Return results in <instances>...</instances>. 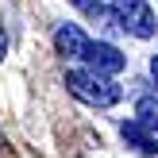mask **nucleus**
Listing matches in <instances>:
<instances>
[{
	"label": "nucleus",
	"instance_id": "20e7f679",
	"mask_svg": "<svg viewBox=\"0 0 158 158\" xmlns=\"http://www.w3.org/2000/svg\"><path fill=\"white\" fill-rule=\"evenodd\" d=\"M54 46H58L62 58H85V50H89V39L81 35V27L66 23V27L54 31Z\"/></svg>",
	"mask_w": 158,
	"mask_h": 158
},
{
	"label": "nucleus",
	"instance_id": "6e6552de",
	"mask_svg": "<svg viewBox=\"0 0 158 158\" xmlns=\"http://www.w3.org/2000/svg\"><path fill=\"white\" fill-rule=\"evenodd\" d=\"M151 77H154V81H158V54H154V58H151Z\"/></svg>",
	"mask_w": 158,
	"mask_h": 158
},
{
	"label": "nucleus",
	"instance_id": "1a4fd4ad",
	"mask_svg": "<svg viewBox=\"0 0 158 158\" xmlns=\"http://www.w3.org/2000/svg\"><path fill=\"white\" fill-rule=\"evenodd\" d=\"M4 50H8V43H4V31H0V58H4Z\"/></svg>",
	"mask_w": 158,
	"mask_h": 158
},
{
	"label": "nucleus",
	"instance_id": "f257e3e1",
	"mask_svg": "<svg viewBox=\"0 0 158 158\" xmlns=\"http://www.w3.org/2000/svg\"><path fill=\"white\" fill-rule=\"evenodd\" d=\"M66 89L73 93L77 100L93 104V108H112L116 100L123 97L120 85H116L112 77L97 73V69H69V73H66Z\"/></svg>",
	"mask_w": 158,
	"mask_h": 158
},
{
	"label": "nucleus",
	"instance_id": "0eeeda50",
	"mask_svg": "<svg viewBox=\"0 0 158 158\" xmlns=\"http://www.w3.org/2000/svg\"><path fill=\"white\" fill-rule=\"evenodd\" d=\"M69 4H73V8H81V12L89 15L93 23H100V19H108V23H112V8H104L100 0H69Z\"/></svg>",
	"mask_w": 158,
	"mask_h": 158
},
{
	"label": "nucleus",
	"instance_id": "39448f33",
	"mask_svg": "<svg viewBox=\"0 0 158 158\" xmlns=\"http://www.w3.org/2000/svg\"><path fill=\"white\" fill-rule=\"evenodd\" d=\"M120 135H123V143H127L131 151H139V154H158V139L151 135V127H143L139 120L123 123V127H120Z\"/></svg>",
	"mask_w": 158,
	"mask_h": 158
},
{
	"label": "nucleus",
	"instance_id": "7ed1b4c3",
	"mask_svg": "<svg viewBox=\"0 0 158 158\" xmlns=\"http://www.w3.org/2000/svg\"><path fill=\"white\" fill-rule=\"evenodd\" d=\"M85 62H89V69H97V73H104V77L120 73V69L127 66V58H123V54L116 50L112 43H89V50H85Z\"/></svg>",
	"mask_w": 158,
	"mask_h": 158
},
{
	"label": "nucleus",
	"instance_id": "423d86ee",
	"mask_svg": "<svg viewBox=\"0 0 158 158\" xmlns=\"http://www.w3.org/2000/svg\"><path fill=\"white\" fill-rule=\"evenodd\" d=\"M135 116H139V123H143V127L158 131V97H139Z\"/></svg>",
	"mask_w": 158,
	"mask_h": 158
},
{
	"label": "nucleus",
	"instance_id": "f03ea898",
	"mask_svg": "<svg viewBox=\"0 0 158 158\" xmlns=\"http://www.w3.org/2000/svg\"><path fill=\"white\" fill-rule=\"evenodd\" d=\"M112 23L120 31H127V35L135 39H151L154 35V12L147 0H112Z\"/></svg>",
	"mask_w": 158,
	"mask_h": 158
}]
</instances>
